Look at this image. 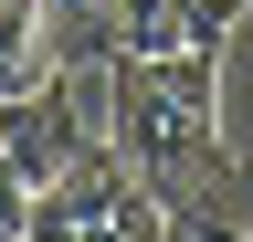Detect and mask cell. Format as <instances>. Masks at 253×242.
<instances>
[{"label":"cell","mask_w":253,"mask_h":242,"mask_svg":"<svg viewBox=\"0 0 253 242\" xmlns=\"http://www.w3.org/2000/svg\"><path fill=\"white\" fill-rule=\"evenodd\" d=\"M201 11H221V21H243V11H253V0H201Z\"/></svg>","instance_id":"7"},{"label":"cell","mask_w":253,"mask_h":242,"mask_svg":"<svg viewBox=\"0 0 253 242\" xmlns=\"http://www.w3.org/2000/svg\"><path fill=\"white\" fill-rule=\"evenodd\" d=\"M158 242H253V232H243V200H232V179H221V190H201V200H169Z\"/></svg>","instance_id":"5"},{"label":"cell","mask_w":253,"mask_h":242,"mask_svg":"<svg viewBox=\"0 0 253 242\" xmlns=\"http://www.w3.org/2000/svg\"><path fill=\"white\" fill-rule=\"evenodd\" d=\"M232 21L201 0H116V53L126 64H221Z\"/></svg>","instance_id":"2"},{"label":"cell","mask_w":253,"mask_h":242,"mask_svg":"<svg viewBox=\"0 0 253 242\" xmlns=\"http://www.w3.org/2000/svg\"><path fill=\"white\" fill-rule=\"evenodd\" d=\"M42 21H53V64L63 74L116 64V0H42Z\"/></svg>","instance_id":"3"},{"label":"cell","mask_w":253,"mask_h":242,"mask_svg":"<svg viewBox=\"0 0 253 242\" xmlns=\"http://www.w3.org/2000/svg\"><path fill=\"white\" fill-rule=\"evenodd\" d=\"M106 147L148 179L158 200H201L232 179V147H221V64H106Z\"/></svg>","instance_id":"1"},{"label":"cell","mask_w":253,"mask_h":242,"mask_svg":"<svg viewBox=\"0 0 253 242\" xmlns=\"http://www.w3.org/2000/svg\"><path fill=\"white\" fill-rule=\"evenodd\" d=\"M243 232H253V221H243Z\"/></svg>","instance_id":"8"},{"label":"cell","mask_w":253,"mask_h":242,"mask_svg":"<svg viewBox=\"0 0 253 242\" xmlns=\"http://www.w3.org/2000/svg\"><path fill=\"white\" fill-rule=\"evenodd\" d=\"M53 74V21L42 0H0V95H32Z\"/></svg>","instance_id":"4"},{"label":"cell","mask_w":253,"mask_h":242,"mask_svg":"<svg viewBox=\"0 0 253 242\" xmlns=\"http://www.w3.org/2000/svg\"><path fill=\"white\" fill-rule=\"evenodd\" d=\"M0 242H32V190H21L11 147H0Z\"/></svg>","instance_id":"6"}]
</instances>
